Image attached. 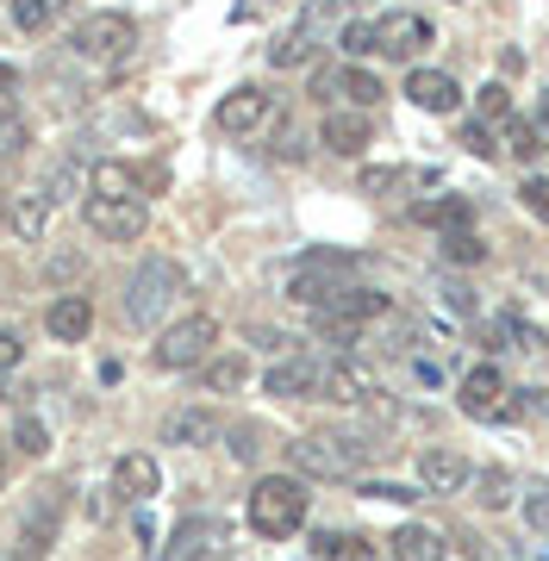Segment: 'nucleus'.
Listing matches in <instances>:
<instances>
[{
  "mask_svg": "<svg viewBox=\"0 0 549 561\" xmlns=\"http://www.w3.org/2000/svg\"><path fill=\"white\" fill-rule=\"evenodd\" d=\"M13 88H20V69H13V62H0V94H13Z\"/></svg>",
  "mask_w": 549,
  "mask_h": 561,
  "instance_id": "46",
  "label": "nucleus"
},
{
  "mask_svg": "<svg viewBox=\"0 0 549 561\" xmlns=\"http://www.w3.org/2000/svg\"><path fill=\"white\" fill-rule=\"evenodd\" d=\"M462 144L474 150V157H493V150H500V144H493V131H488L481 119H474V125H462Z\"/></svg>",
  "mask_w": 549,
  "mask_h": 561,
  "instance_id": "42",
  "label": "nucleus"
},
{
  "mask_svg": "<svg viewBox=\"0 0 549 561\" xmlns=\"http://www.w3.org/2000/svg\"><path fill=\"white\" fill-rule=\"evenodd\" d=\"M381 456H387V443H368V437H294L287 443V461L306 481H363Z\"/></svg>",
  "mask_w": 549,
  "mask_h": 561,
  "instance_id": "1",
  "label": "nucleus"
},
{
  "mask_svg": "<svg viewBox=\"0 0 549 561\" xmlns=\"http://www.w3.org/2000/svg\"><path fill=\"white\" fill-rule=\"evenodd\" d=\"M306 505H312V493H306L300 474H263V481L250 486L244 518H250L256 537L282 542V537H294V530L306 524Z\"/></svg>",
  "mask_w": 549,
  "mask_h": 561,
  "instance_id": "2",
  "label": "nucleus"
},
{
  "mask_svg": "<svg viewBox=\"0 0 549 561\" xmlns=\"http://www.w3.org/2000/svg\"><path fill=\"white\" fill-rule=\"evenodd\" d=\"M518 201H525L530 213H537V219L549 225V175H530L525 187H518Z\"/></svg>",
  "mask_w": 549,
  "mask_h": 561,
  "instance_id": "39",
  "label": "nucleus"
},
{
  "mask_svg": "<svg viewBox=\"0 0 549 561\" xmlns=\"http://www.w3.org/2000/svg\"><path fill=\"white\" fill-rule=\"evenodd\" d=\"M444 262H488V243L474 238V231H444Z\"/></svg>",
  "mask_w": 549,
  "mask_h": 561,
  "instance_id": "34",
  "label": "nucleus"
},
{
  "mask_svg": "<svg viewBox=\"0 0 549 561\" xmlns=\"http://www.w3.org/2000/svg\"><path fill=\"white\" fill-rule=\"evenodd\" d=\"M312 556L319 561H375V542L344 537V530H319V537H312Z\"/></svg>",
  "mask_w": 549,
  "mask_h": 561,
  "instance_id": "26",
  "label": "nucleus"
},
{
  "mask_svg": "<svg viewBox=\"0 0 549 561\" xmlns=\"http://www.w3.org/2000/svg\"><path fill=\"white\" fill-rule=\"evenodd\" d=\"M387 312H393V300L375 294V287H356V280H344V287L319 306V319H344V324H356V331H363L368 319H387Z\"/></svg>",
  "mask_w": 549,
  "mask_h": 561,
  "instance_id": "13",
  "label": "nucleus"
},
{
  "mask_svg": "<svg viewBox=\"0 0 549 561\" xmlns=\"http://www.w3.org/2000/svg\"><path fill=\"white\" fill-rule=\"evenodd\" d=\"M7 213H13V201H7V194H0V219H7Z\"/></svg>",
  "mask_w": 549,
  "mask_h": 561,
  "instance_id": "48",
  "label": "nucleus"
},
{
  "mask_svg": "<svg viewBox=\"0 0 549 561\" xmlns=\"http://www.w3.org/2000/svg\"><path fill=\"white\" fill-rule=\"evenodd\" d=\"M13 449H20V456H44V449H50V424H44L38 412H20V419H13Z\"/></svg>",
  "mask_w": 549,
  "mask_h": 561,
  "instance_id": "30",
  "label": "nucleus"
},
{
  "mask_svg": "<svg viewBox=\"0 0 549 561\" xmlns=\"http://www.w3.org/2000/svg\"><path fill=\"white\" fill-rule=\"evenodd\" d=\"M50 275H57V280H76V275H82V256H69V250H62V256H50Z\"/></svg>",
  "mask_w": 549,
  "mask_h": 561,
  "instance_id": "45",
  "label": "nucleus"
},
{
  "mask_svg": "<svg viewBox=\"0 0 549 561\" xmlns=\"http://www.w3.org/2000/svg\"><path fill=\"white\" fill-rule=\"evenodd\" d=\"M268 113H275V101H268L263 88H231V94L213 106V125H219V131H231V138H244V131L268 125Z\"/></svg>",
  "mask_w": 549,
  "mask_h": 561,
  "instance_id": "10",
  "label": "nucleus"
},
{
  "mask_svg": "<svg viewBox=\"0 0 549 561\" xmlns=\"http://www.w3.org/2000/svg\"><path fill=\"white\" fill-rule=\"evenodd\" d=\"M319 57V32H312V25H294V32H282V38L268 44V62H275V69H306V62Z\"/></svg>",
  "mask_w": 549,
  "mask_h": 561,
  "instance_id": "23",
  "label": "nucleus"
},
{
  "mask_svg": "<svg viewBox=\"0 0 549 561\" xmlns=\"http://www.w3.org/2000/svg\"><path fill=\"white\" fill-rule=\"evenodd\" d=\"M113 493H125L131 505H150V500H157V493H163V468H157V456L125 449V456L113 461Z\"/></svg>",
  "mask_w": 549,
  "mask_h": 561,
  "instance_id": "11",
  "label": "nucleus"
},
{
  "mask_svg": "<svg viewBox=\"0 0 549 561\" xmlns=\"http://www.w3.org/2000/svg\"><path fill=\"white\" fill-rule=\"evenodd\" d=\"M7 561H38V549H25V542H20V549H13Z\"/></svg>",
  "mask_w": 549,
  "mask_h": 561,
  "instance_id": "47",
  "label": "nucleus"
},
{
  "mask_svg": "<svg viewBox=\"0 0 549 561\" xmlns=\"http://www.w3.org/2000/svg\"><path fill=\"white\" fill-rule=\"evenodd\" d=\"M175 294H187L182 262H169V256L138 262V275L125 280V319L131 324H157L169 306H175Z\"/></svg>",
  "mask_w": 549,
  "mask_h": 561,
  "instance_id": "4",
  "label": "nucleus"
},
{
  "mask_svg": "<svg viewBox=\"0 0 549 561\" xmlns=\"http://www.w3.org/2000/svg\"><path fill=\"white\" fill-rule=\"evenodd\" d=\"M456 405H462L468 419L500 424V419L512 412V400H506V375H500L493 362H481V368H468L462 381H456Z\"/></svg>",
  "mask_w": 549,
  "mask_h": 561,
  "instance_id": "6",
  "label": "nucleus"
},
{
  "mask_svg": "<svg viewBox=\"0 0 549 561\" xmlns=\"http://www.w3.org/2000/svg\"><path fill=\"white\" fill-rule=\"evenodd\" d=\"M319 368H325L319 356H282V362H268L263 393H275V400H319Z\"/></svg>",
  "mask_w": 549,
  "mask_h": 561,
  "instance_id": "9",
  "label": "nucleus"
},
{
  "mask_svg": "<svg viewBox=\"0 0 549 561\" xmlns=\"http://www.w3.org/2000/svg\"><path fill=\"white\" fill-rule=\"evenodd\" d=\"M7 225H13L20 243H44V231H50V201H44V194H20L13 213H7Z\"/></svg>",
  "mask_w": 549,
  "mask_h": 561,
  "instance_id": "24",
  "label": "nucleus"
},
{
  "mask_svg": "<svg viewBox=\"0 0 549 561\" xmlns=\"http://www.w3.org/2000/svg\"><path fill=\"white\" fill-rule=\"evenodd\" d=\"M263 443H268L263 424H231V456H238V461H256V456H263Z\"/></svg>",
  "mask_w": 549,
  "mask_h": 561,
  "instance_id": "36",
  "label": "nucleus"
},
{
  "mask_svg": "<svg viewBox=\"0 0 549 561\" xmlns=\"http://www.w3.org/2000/svg\"><path fill=\"white\" fill-rule=\"evenodd\" d=\"M525 518H530V530H544V537H549V486L525 500Z\"/></svg>",
  "mask_w": 549,
  "mask_h": 561,
  "instance_id": "43",
  "label": "nucleus"
},
{
  "mask_svg": "<svg viewBox=\"0 0 549 561\" xmlns=\"http://www.w3.org/2000/svg\"><path fill=\"white\" fill-rule=\"evenodd\" d=\"M319 144H325L331 157H363L368 150V119L350 113V106H338V113H325V125H319Z\"/></svg>",
  "mask_w": 549,
  "mask_h": 561,
  "instance_id": "19",
  "label": "nucleus"
},
{
  "mask_svg": "<svg viewBox=\"0 0 549 561\" xmlns=\"http://www.w3.org/2000/svg\"><path fill=\"white\" fill-rule=\"evenodd\" d=\"M219 437V419L206 412V405H182V412H169L163 419V443H182V449H201V443Z\"/></svg>",
  "mask_w": 549,
  "mask_h": 561,
  "instance_id": "22",
  "label": "nucleus"
},
{
  "mask_svg": "<svg viewBox=\"0 0 549 561\" xmlns=\"http://www.w3.org/2000/svg\"><path fill=\"white\" fill-rule=\"evenodd\" d=\"M0 481H7V456H0Z\"/></svg>",
  "mask_w": 549,
  "mask_h": 561,
  "instance_id": "49",
  "label": "nucleus"
},
{
  "mask_svg": "<svg viewBox=\"0 0 549 561\" xmlns=\"http://www.w3.org/2000/svg\"><path fill=\"white\" fill-rule=\"evenodd\" d=\"M338 50H344L350 62H356V57H375V20H344V32H338Z\"/></svg>",
  "mask_w": 549,
  "mask_h": 561,
  "instance_id": "32",
  "label": "nucleus"
},
{
  "mask_svg": "<svg viewBox=\"0 0 549 561\" xmlns=\"http://www.w3.org/2000/svg\"><path fill=\"white\" fill-rule=\"evenodd\" d=\"M44 331L57 343H88V331H94V300L88 294H57V300L44 306Z\"/></svg>",
  "mask_w": 549,
  "mask_h": 561,
  "instance_id": "15",
  "label": "nucleus"
},
{
  "mask_svg": "<svg viewBox=\"0 0 549 561\" xmlns=\"http://www.w3.org/2000/svg\"><path fill=\"white\" fill-rule=\"evenodd\" d=\"M213 343H219V319L213 312H187V319H175L163 337L150 343V362L163 375H187V368H206L213 362Z\"/></svg>",
  "mask_w": 549,
  "mask_h": 561,
  "instance_id": "3",
  "label": "nucleus"
},
{
  "mask_svg": "<svg viewBox=\"0 0 549 561\" xmlns=\"http://www.w3.org/2000/svg\"><path fill=\"white\" fill-rule=\"evenodd\" d=\"M500 138H506V157L512 162H537V157H544V131H537L530 119H518V113L500 125Z\"/></svg>",
  "mask_w": 549,
  "mask_h": 561,
  "instance_id": "27",
  "label": "nucleus"
},
{
  "mask_svg": "<svg viewBox=\"0 0 549 561\" xmlns=\"http://www.w3.org/2000/svg\"><path fill=\"white\" fill-rule=\"evenodd\" d=\"M131 44H138V20L131 13H88L69 32V50L82 62H119V57H131Z\"/></svg>",
  "mask_w": 549,
  "mask_h": 561,
  "instance_id": "5",
  "label": "nucleus"
},
{
  "mask_svg": "<svg viewBox=\"0 0 549 561\" xmlns=\"http://www.w3.org/2000/svg\"><path fill=\"white\" fill-rule=\"evenodd\" d=\"M407 101L419 106V113H456V106H462V88H456V76H444V69H412Z\"/></svg>",
  "mask_w": 549,
  "mask_h": 561,
  "instance_id": "17",
  "label": "nucleus"
},
{
  "mask_svg": "<svg viewBox=\"0 0 549 561\" xmlns=\"http://www.w3.org/2000/svg\"><path fill=\"white\" fill-rule=\"evenodd\" d=\"M356 493H368V500H393V505L419 500V493H412V486H400V481H356Z\"/></svg>",
  "mask_w": 549,
  "mask_h": 561,
  "instance_id": "38",
  "label": "nucleus"
},
{
  "mask_svg": "<svg viewBox=\"0 0 549 561\" xmlns=\"http://www.w3.org/2000/svg\"><path fill=\"white\" fill-rule=\"evenodd\" d=\"M219 542H225V524L219 518H182V524H175V542H169L157 561H206Z\"/></svg>",
  "mask_w": 549,
  "mask_h": 561,
  "instance_id": "18",
  "label": "nucleus"
},
{
  "mask_svg": "<svg viewBox=\"0 0 549 561\" xmlns=\"http://www.w3.org/2000/svg\"><path fill=\"white\" fill-rule=\"evenodd\" d=\"M474 500H481V505H506V500H512V474H506V468L474 474Z\"/></svg>",
  "mask_w": 549,
  "mask_h": 561,
  "instance_id": "35",
  "label": "nucleus"
},
{
  "mask_svg": "<svg viewBox=\"0 0 549 561\" xmlns=\"http://www.w3.org/2000/svg\"><path fill=\"white\" fill-rule=\"evenodd\" d=\"M419 486L425 493H462V486H474V461L462 449H425L419 456Z\"/></svg>",
  "mask_w": 549,
  "mask_h": 561,
  "instance_id": "14",
  "label": "nucleus"
},
{
  "mask_svg": "<svg viewBox=\"0 0 549 561\" xmlns=\"http://www.w3.org/2000/svg\"><path fill=\"white\" fill-rule=\"evenodd\" d=\"M201 381H206V393H238V387L250 381V356L225 350V356H213V362L201 368Z\"/></svg>",
  "mask_w": 549,
  "mask_h": 561,
  "instance_id": "25",
  "label": "nucleus"
},
{
  "mask_svg": "<svg viewBox=\"0 0 549 561\" xmlns=\"http://www.w3.org/2000/svg\"><path fill=\"white\" fill-rule=\"evenodd\" d=\"M431 44V20H419V13H381L375 20V57H419Z\"/></svg>",
  "mask_w": 549,
  "mask_h": 561,
  "instance_id": "8",
  "label": "nucleus"
},
{
  "mask_svg": "<svg viewBox=\"0 0 549 561\" xmlns=\"http://www.w3.org/2000/svg\"><path fill=\"white\" fill-rule=\"evenodd\" d=\"M25 138H32V131H25V119H20V113H7V106H0V157H20V150H25Z\"/></svg>",
  "mask_w": 549,
  "mask_h": 561,
  "instance_id": "37",
  "label": "nucleus"
},
{
  "mask_svg": "<svg viewBox=\"0 0 549 561\" xmlns=\"http://www.w3.org/2000/svg\"><path fill=\"white\" fill-rule=\"evenodd\" d=\"M412 219L437 225V231H468V219H474V213H468V201H456V194H449V201H425Z\"/></svg>",
  "mask_w": 549,
  "mask_h": 561,
  "instance_id": "29",
  "label": "nucleus"
},
{
  "mask_svg": "<svg viewBox=\"0 0 549 561\" xmlns=\"http://www.w3.org/2000/svg\"><path fill=\"white\" fill-rule=\"evenodd\" d=\"M387 542H393V561H449L444 530H431V524H400Z\"/></svg>",
  "mask_w": 549,
  "mask_h": 561,
  "instance_id": "21",
  "label": "nucleus"
},
{
  "mask_svg": "<svg viewBox=\"0 0 549 561\" xmlns=\"http://www.w3.org/2000/svg\"><path fill=\"white\" fill-rule=\"evenodd\" d=\"M62 7H69V0H13V25H20L25 38H38V32H50V25H57Z\"/></svg>",
  "mask_w": 549,
  "mask_h": 561,
  "instance_id": "28",
  "label": "nucleus"
},
{
  "mask_svg": "<svg viewBox=\"0 0 549 561\" xmlns=\"http://www.w3.org/2000/svg\"><path fill=\"white\" fill-rule=\"evenodd\" d=\"M506 119H512V88H506V76H500V81L481 88V125H506Z\"/></svg>",
  "mask_w": 549,
  "mask_h": 561,
  "instance_id": "33",
  "label": "nucleus"
},
{
  "mask_svg": "<svg viewBox=\"0 0 549 561\" xmlns=\"http://www.w3.org/2000/svg\"><path fill=\"white\" fill-rule=\"evenodd\" d=\"M88 231H101L106 243H138L144 225H150V213H144V201H101V194H88Z\"/></svg>",
  "mask_w": 549,
  "mask_h": 561,
  "instance_id": "7",
  "label": "nucleus"
},
{
  "mask_svg": "<svg viewBox=\"0 0 549 561\" xmlns=\"http://www.w3.org/2000/svg\"><path fill=\"white\" fill-rule=\"evenodd\" d=\"M407 181V169H363V194H393Z\"/></svg>",
  "mask_w": 549,
  "mask_h": 561,
  "instance_id": "40",
  "label": "nucleus"
},
{
  "mask_svg": "<svg viewBox=\"0 0 549 561\" xmlns=\"http://www.w3.org/2000/svg\"><path fill=\"white\" fill-rule=\"evenodd\" d=\"M88 194H101V201H138V162L101 157L88 169Z\"/></svg>",
  "mask_w": 549,
  "mask_h": 561,
  "instance_id": "20",
  "label": "nucleus"
},
{
  "mask_svg": "<svg viewBox=\"0 0 549 561\" xmlns=\"http://www.w3.org/2000/svg\"><path fill=\"white\" fill-rule=\"evenodd\" d=\"M20 356H25V343L13 331H0V368H20Z\"/></svg>",
  "mask_w": 549,
  "mask_h": 561,
  "instance_id": "44",
  "label": "nucleus"
},
{
  "mask_svg": "<svg viewBox=\"0 0 549 561\" xmlns=\"http://www.w3.org/2000/svg\"><path fill=\"white\" fill-rule=\"evenodd\" d=\"M76 181H82V162H76V157L50 162V175H44V201H50V206L69 201V194H76Z\"/></svg>",
  "mask_w": 549,
  "mask_h": 561,
  "instance_id": "31",
  "label": "nucleus"
},
{
  "mask_svg": "<svg viewBox=\"0 0 549 561\" xmlns=\"http://www.w3.org/2000/svg\"><path fill=\"white\" fill-rule=\"evenodd\" d=\"M444 306L456 312V319H474V287H462V280H449V287H444Z\"/></svg>",
  "mask_w": 549,
  "mask_h": 561,
  "instance_id": "41",
  "label": "nucleus"
},
{
  "mask_svg": "<svg viewBox=\"0 0 549 561\" xmlns=\"http://www.w3.org/2000/svg\"><path fill=\"white\" fill-rule=\"evenodd\" d=\"M319 94H344L350 113H368V106L387 101V88L368 76V69H356V62H344V69H325V76H319Z\"/></svg>",
  "mask_w": 549,
  "mask_h": 561,
  "instance_id": "16",
  "label": "nucleus"
},
{
  "mask_svg": "<svg viewBox=\"0 0 549 561\" xmlns=\"http://www.w3.org/2000/svg\"><path fill=\"white\" fill-rule=\"evenodd\" d=\"M368 393H381V387H375V375H368L356 356H338V362H325V368H319V400L356 405V400H368Z\"/></svg>",
  "mask_w": 549,
  "mask_h": 561,
  "instance_id": "12",
  "label": "nucleus"
}]
</instances>
